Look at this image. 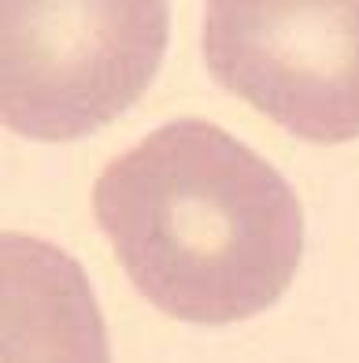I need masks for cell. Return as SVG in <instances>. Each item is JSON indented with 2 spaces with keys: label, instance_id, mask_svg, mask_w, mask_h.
<instances>
[{
  "label": "cell",
  "instance_id": "cell-4",
  "mask_svg": "<svg viewBox=\"0 0 359 363\" xmlns=\"http://www.w3.org/2000/svg\"><path fill=\"white\" fill-rule=\"evenodd\" d=\"M4 363H111L86 271L19 230L4 234Z\"/></svg>",
  "mask_w": 359,
  "mask_h": 363
},
{
  "label": "cell",
  "instance_id": "cell-2",
  "mask_svg": "<svg viewBox=\"0 0 359 363\" xmlns=\"http://www.w3.org/2000/svg\"><path fill=\"white\" fill-rule=\"evenodd\" d=\"M167 34V4L8 0L0 8L4 126L34 141L86 138L149 89Z\"/></svg>",
  "mask_w": 359,
  "mask_h": 363
},
{
  "label": "cell",
  "instance_id": "cell-1",
  "mask_svg": "<svg viewBox=\"0 0 359 363\" xmlns=\"http://www.w3.org/2000/svg\"><path fill=\"white\" fill-rule=\"evenodd\" d=\"M93 219L144 301L200 326L267 311L304 252L292 186L207 119H174L111 160Z\"/></svg>",
  "mask_w": 359,
  "mask_h": 363
},
{
  "label": "cell",
  "instance_id": "cell-3",
  "mask_svg": "<svg viewBox=\"0 0 359 363\" xmlns=\"http://www.w3.org/2000/svg\"><path fill=\"white\" fill-rule=\"evenodd\" d=\"M211 78L289 134L359 138V0H222L204 8Z\"/></svg>",
  "mask_w": 359,
  "mask_h": 363
}]
</instances>
